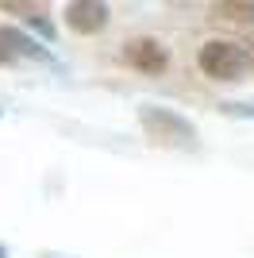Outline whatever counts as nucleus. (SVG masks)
Instances as JSON below:
<instances>
[{
    "instance_id": "obj_9",
    "label": "nucleus",
    "mask_w": 254,
    "mask_h": 258,
    "mask_svg": "<svg viewBox=\"0 0 254 258\" xmlns=\"http://www.w3.org/2000/svg\"><path fill=\"white\" fill-rule=\"evenodd\" d=\"M0 258H8V250H4V247H0Z\"/></svg>"
},
{
    "instance_id": "obj_8",
    "label": "nucleus",
    "mask_w": 254,
    "mask_h": 258,
    "mask_svg": "<svg viewBox=\"0 0 254 258\" xmlns=\"http://www.w3.org/2000/svg\"><path fill=\"white\" fill-rule=\"evenodd\" d=\"M16 62H20V58H16V54H12V46L0 39V66H16Z\"/></svg>"
},
{
    "instance_id": "obj_4",
    "label": "nucleus",
    "mask_w": 254,
    "mask_h": 258,
    "mask_svg": "<svg viewBox=\"0 0 254 258\" xmlns=\"http://www.w3.org/2000/svg\"><path fill=\"white\" fill-rule=\"evenodd\" d=\"M108 16H112V8H108L104 0H70V4H66V27L77 31V35L104 31Z\"/></svg>"
},
{
    "instance_id": "obj_3",
    "label": "nucleus",
    "mask_w": 254,
    "mask_h": 258,
    "mask_svg": "<svg viewBox=\"0 0 254 258\" xmlns=\"http://www.w3.org/2000/svg\"><path fill=\"white\" fill-rule=\"evenodd\" d=\"M123 62L131 66V70H139V74H147V77H158L169 66V50L158 43V39L139 35V39H127L123 43Z\"/></svg>"
},
{
    "instance_id": "obj_5",
    "label": "nucleus",
    "mask_w": 254,
    "mask_h": 258,
    "mask_svg": "<svg viewBox=\"0 0 254 258\" xmlns=\"http://www.w3.org/2000/svg\"><path fill=\"white\" fill-rule=\"evenodd\" d=\"M212 12L223 16V20H235V23H254V4H246V0H223Z\"/></svg>"
},
{
    "instance_id": "obj_6",
    "label": "nucleus",
    "mask_w": 254,
    "mask_h": 258,
    "mask_svg": "<svg viewBox=\"0 0 254 258\" xmlns=\"http://www.w3.org/2000/svg\"><path fill=\"white\" fill-rule=\"evenodd\" d=\"M0 12H20L23 20H31V16H42V4H23V0H0Z\"/></svg>"
},
{
    "instance_id": "obj_1",
    "label": "nucleus",
    "mask_w": 254,
    "mask_h": 258,
    "mask_svg": "<svg viewBox=\"0 0 254 258\" xmlns=\"http://www.w3.org/2000/svg\"><path fill=\"white\" fill-rule=\"evenodd\" d=\"M197 66L212 81H243V74L250 70V50L231 39H208L197 54Z\"/></svg>"
},
{
    "instance_id": "obj_7",
    "label": "nucleus",
    "mask_w": 254,
    "mask_h": 258,
    "mask_svg": "<svg viewBox=\"0 0 254 258\" xmlns=\"http://www.w3.org/2000/svg\"><path fill=\"white\" fill-rule=\"evenodd\" d=\"M27 27H35L42 39H54V27L46 23V12H42V16H31V20H27Z\"/></svg>"
},
{
    "instance_id": "obj_2",
    "label": "nucleus",
    "mask_w": 254,
    "mask_h": 258,
    "mask_svg": "<svg viewBox=\"0 0 254 258\" xmlns=\"http://www.w3.org/2000/svg\"><path fill=\"white\" fill-rule=\"evenodd\" d=\"M139 123L154 143L162 147H193L197 143V127L185 116H177L173 108H158V104H143L139 108Z\"/></svg>"
}]
</instances>
